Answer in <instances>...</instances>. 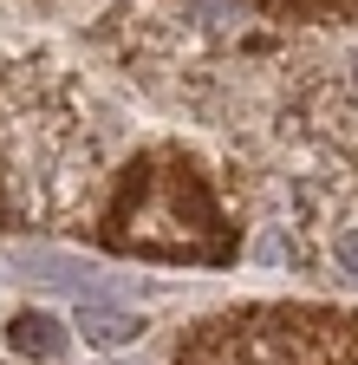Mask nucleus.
I'll use <instances>...</instances> for the list:
<instances>
[{
    "label": "nucleus",
    "mask_w": 358,
    "mask_h": 365,
    "mask_svg": "<svg viewBox=\"0 0 358 365\" xmlns=\"http://www.w3.org/2000/svg\"><path fill=\"white\" fill-rule=\"evenodd\" d=\"M78 333L92 339V346H105V352H117V346H130L144 333V319L137 313H117V307H98V300H85L78 307Z\"/></svg>",
    "instance_id": "nucleus-1"
},
{
    "label": "nucleus",
    "mask_w": 358,
    "mask_h": 365,
    "mask_svg": "<svg viewBox=\"0 0 358 365\" xmlns=\"http://www.w3.org/2000/svg\"><path fill=\"white\" fill-rule=\"evenodd\" d=\"M339 261H345V274H358V235H339Z\"/></svg>",
    "instance_id": "nucleus-4"
},
{
    "label": "nucleus",
    "mask_w": 358,
    "mask_h": 365,
    "mask_svg": "<svg viewBox=\"0 0 358 365\" xmlns=\"http://www.w3.org/2000/svg\"><path fill=\"white\" fill-rule=\"evenodd\" d=\"M14 352H26V359H59L65 352V327L53 313H20L14 319Z\"/></svg>",
    "instance_id": "nucleus-3"
},
{
    "label": "nucleus",
    "mask_w": 358,
    "mask_h": 365,
    "mask_svg": "<svg viewBox=\"0 0 358 365\" xmlns=\"http://www.w3.org/2000/svg\"><path fill=\"white\" fill-rule=\"evenodd\" d=\"M14 267H26V274H39L46 287H85L92 281V261H78V255H53V248H20L14 255Z\"/></svg>",
    "instance_id": "nucleus-2"
}]
</instances>
